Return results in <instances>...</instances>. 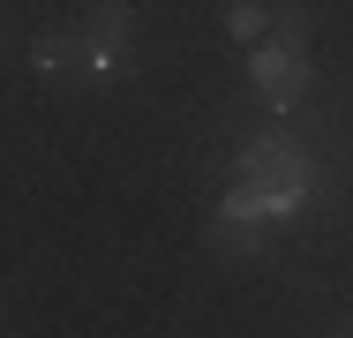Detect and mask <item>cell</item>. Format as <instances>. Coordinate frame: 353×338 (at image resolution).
<instances>
[{
	"instance_id": "6da1fadb",
	"label": "cell",
	"mask_w": 353,
	"mask_h": 338,
	"mask_svg": "<svg viewBox=\"0 0 353 338\" xmlns=\"http://www.w3.org/2000/svg\"><path fill=\"white\" fill-rule=\"evenodd\" d=\"M241 188L271 210V226L293 218V210H308L316 196V158L293 143V135H256L248 150H241Z\"/></svg>"
},
{
	"instance_id": "7a4b0ae2",
	"label": "cell",
	"mask_w": 353,
	"mask_h": 338,
	"mask_svg": "<svg viewBox=\"0 0 353 338\" xmlns=\"http://www.w3.org/2000/svg\"><path fill=\"white\" fill-rule=\"evenodd\" d=\"M128 30H136V15L121 0H98L90 8V23H83V61H90V75H121L128 68Z\"/></svg>"
},
{
	"instance_id": "3957f363",
	"label": "cell",
	"mask_w": 353,
	"mask_h": 338,
	"mask_svg": "<svg viewBox=\"0 0 353 338\" xmlns=\"http://www.w3.org/2000/svg\"><path fill=\"white\" fill-rule=\"evenodd\" d=\"M263 233H271V210L233 181L225 203H218V218H211V241L225 248V256H256V248H263Z\"/></svg>"
},
{
	"instance_id": "277c9868",
	"label": "cell",
	"mask_w": 353,
	"mask_h": 338,
	"mask_svg": "<svg viewBox=\"0 0 353 338\" xmlns=\"http://www.w3.org/2000/svg\"><path fill=\"white\" fill-rule=\"evenodd\" d=\"M248 75H256V90H263V106H301V90H308V61L301 53H285V46H263L256 61H248Z\"/></svg>"
},
{
	"instance_id": "5b68a950",
	"label": "cell",
	"mask_w": 353,
	"mask_h": 338,
	"mask_svg": "<svg viewBox=\"0 0 353 338\" xmlns=\"http://www.w3.org/2000/svg\"><path fill=\"white\" fill-rule=\"evenodd\" d=\"M301 38H308V8H301V0H279V8H271V46L301 53Z\"/></svg>"
},
{
	"instance_id": "8992f818",
	"label": "cell",
	"mask_w": 353,
	"mask_h": 338,
	"mask_svg": "<svg viewBox=\"0 0 353 338\" xmlns=\"http://www.w3.org/2000/svg\"><path fill=\"white\" fill-rule=\"evenodd\" d=\"M271 0H225V38H263Z\"/></svg>"
},
{
	"instance_id": "52a82bcc",
	"label": "cell",
	"mask_w": 353,
	"mask_h": 338,
	"mask_svg": "<svg viewBox=\"0 0 353 338\" xmlns=\"http://www.w3.org/2000/svg\"><path fill=\"white\" fill-rule=\"evenodd\" d=\"M68 53H75V46H68V30H46V38L30 46V61H38V68H61Z\"/></svg>"
}]
</instances>
